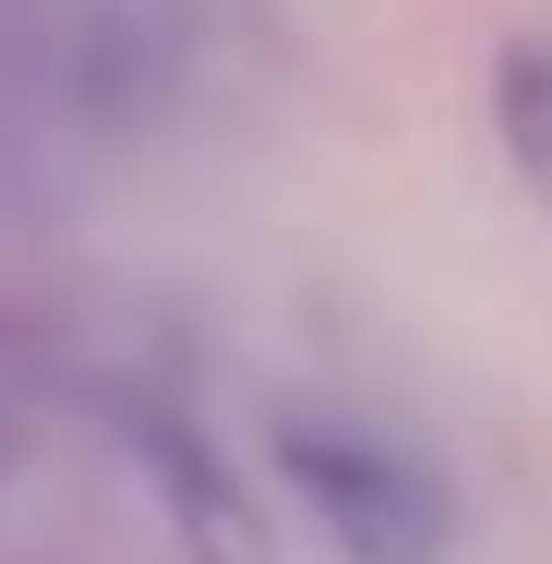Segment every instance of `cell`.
<instances>
[{
    "label": "cell",
    "instance_id": "cell-2",
    "mask_svg": "<svg viewBox=\"0 0 552 564\" xmlns=\"http://www.w3.org/2000/svg\"><path fill=\"white\" fill-rule=\"evenodd\" d=\"M132 456L156 468L169 529L193 541V564H252V505H240V480L205 456V433H193L181 409H144V421H132Z\"/></svg>",
    "mask_w": 552,
    "mask_h": 564
},
{
    "label": "cell",
    "instance_id": "cell-1",
    "mask_svg": "<svg viewBox=\"0 0 552 564\" xmlns=\"http://www.w3.org/2000/svg\"><path fill=\"white\" fill-rule=\"evenodd\" d=\"M277 468H289L301 517H313L348 564H444V541H456L444 480L397 445V433H360V421H325V409H289V421H277Z\"/></svg>",
    "mask_w": 552,
    "mask_h": 564
},
{
    "label": "cell",
    "instance_id": "cell-3",
    "mask_svg": "<svg viewBox=\"0 0 552 564\" xmlns=\"http://www.w3.org/2000/svg\"><path fill=\"white\" fill-rule=\"evenodd\" d=\"M493 132H505V169L529 181V205L552 217V48L541 36H517L493 61Z\"/></svg>",
    "mask_w": 552,
    "mask_h": 564
}]
</instances>
